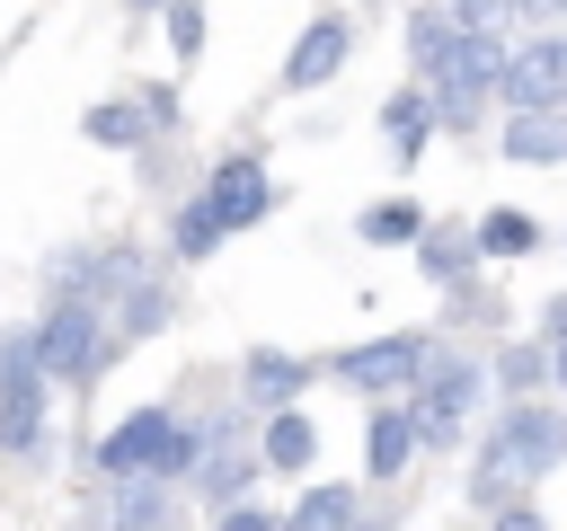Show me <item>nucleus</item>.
<instances>
[{
  "mask_svg": "<svg viewBox=\"0 0 567 531\" xmlns=\"http://www.w3.org/2000/svg\"><path fill=\"white\" fill-rule=\"evenodd\" d=\"M478 398H487V363H470V354H443V345H434V363H425V372H416V389L399 398V407H408V425H416V451H461V434H470Z\"/></svg>",
  "mask_w": 567,
  "mask_h": 531,
  "instance_id": "423d86ee",
  "label": "nucleus"
},
{
  "mask_svg": "<svg viewBox=\"0 0 567 531\" xmlns=\"http://www.w3.org/2000/svg\"><path fill=\"white\" fill-rule=\"evenodd\" d=\"M487 381H505L514 398H532V389L549 381V354H540V345H505V354L487 363Z\"/></svg>",
  "mask_w": 567,
  "mask_h": 531,
  "instance_id": "a878e982",
  "label": "nucleus"
},
{
  "mask_svg": "<svg viewBox=\"0 0 567 531\" xmlns=\"http://www.w3.org/2000/svg\"><path fill=\"white\" fill-rule=\"evenodd\" d=\"M496 159H514V168H558V159H567V115H505Z\"/></svg>",
  "mask_w": 567,
  "mask_h": 531,
  "instance_id": "412c9836",
  "label": "nucleus"
},
{
  "mask_svg": "<svg viewBox=\"0 0 567 531\" xmlns=\"http://www.w3.org/2000/svg\"><path fill=\"white\" fill-rule=\"evenodd\" d=\"M505 115H567V35H532L505 44V80H496Z\"/></svg>",
  "mask_w": 567,
  "mask_h": 531,
  "instance_id": "1a4fd4ad",
  "label": "nucleus"
},
{
  "mask_svg": "<svg viewBox=\"0 0 567 531\" xmlns=\"http://www.w3.org/2000/svg\"><path fill=\"white\" fill-rule=\"evenodd\" d=\"M124 9H151V18H159V0H124Z\"/></svg>",
  "mask_w": 567,
  "mask_h": 531,
  "instance_id": "c9c22d12",
  "label": "nucleus"
},
{
  "mask_svg": "<svg viewBox=\"0 0 567 531\" xmlns=\"http://www.w3.org/2000/svg\"><path fill=\"white\" fill-rule=\"evenodd\" d=\"M381 142H390L399 168L425 159V142H434V106H425V88H390V97H381Z\"/></svg>",
  "mask_w": 567,
  "mask_h": 531,
  "instance_id": "aec40b11",
  "label": "nucleus"
},
{
  "mask_svg": "<svg viewBox=\"0 0 567 531\" xmlns=\"http://www.w3.org/2000/svg\"><path fill=\"white\" fill-rule=\"evenodd\" d=\"M514 9H532V18H567V0H514Z\"/></svg>",
  "mask_w": 567,
  "mask_h": 531,
  "instance_id": "f704fd0d",
  "label": "nucleus"
},
{
  "mask_svg": "<svg viewBox=\"0 0 567 531\" xmlns=\"http://www.w3.org/2000/svg\"><path fill=\"white\" fill-rule=\"evenodd\" d=\"M354 513H363L354 478H310V487L275 513V531H354Z\"/></svg>",
  "mask_w": 567,
  "mask_h": 531,
  "instance_id": "6ab92c4d",
  "label": "nucleus"
},
{
  "mask_svg": "<svg viewBox=\"0 0 567 531\" xmlns=\"http://www.w3.org/2000/svg\"><path fill=\"white\" fill-rule=\"evenodd\" d=\"M470 248H478V257H532V248H540V221H532L523 204H496V212H478Z\"/></svg>",
  "mask_w": 567,
  "mask_h": 531,
  "instance_id": "b1692460",
  "label": "nucleus"
},
{
  "mask_svg": "<svg viewBox=\"0 0 567 531\" xmlns=\"http://www.w3.org/2000/svg\"><path fill=\"white\" fill-rule=\"evenodd\" d=\"M408 460H416V425H408V407H399V398H372V425H363V478L390 487V478H408Z\"/></svg>",
  "mask_w": 567,
  "mask_h": 531,
  "instance_id": "dca6fc26",
  "label": "nucleus"
},
{
  "mask_svg": "<svg viewBox=\"0 0 567 531\" xmlns=\"http://www.w3.org/2000/svg\"><path fill=\"white\" fill-rule=\"evenodd\" d=\"M106 327H115V345H151V336H168V327H177V283H168V266H151L142 283H124V292L106 301Z\"/></svg>",
  "mask_w": 567,
  "mask_h": 531,
  "instance_id": "4468645a",
  "label": "nucleus"
},
{
  "mask_svg": "<svg viewBox=\"0 0 567 531\" xmlns=\"http://www.w3.org/2000/svg\"><path fill=\"white\" fill-rule=\"evenodd\" d=\"M514 0H452V27H478V35H505Z\"/></svg>",
  "mask_w": 567,
  "mask_h": 531,
  "instance_id": "c85d7f7f",
  "label": "nucleus"
},
{
  "mask_svg": "<svg viewBox=\"0 0 567 531\" xmlns=\"http://www.w3.org/2000/svg\"><path fill=\"white\" fill-rule=\"evenodd\" d=\"M80 142H89V150H133V159H142L159 133H151L142 97L124 88V97H97V106H80Z\"/></svg>",
  "mask_w": 567,
  "mask_h": 531,
  "instance_id": "f3484780",
  "label": "nucleus"
},
{
  "mask_svg": "<svg viewBox=\"0 0 567 531\" xmlns=\"http://www.w3.org/2000/svg\"><path fill=\"white\" fill-rule=\"evenodd\" d=\"M354 531H399V513H354Z\"/></svg>",
  "mask_w": 567,
  "mask_h": 531,
  "instance_id": "473e14b6",
  "label": "nucleus"
},
{
  "mask_svg": "<svg viewBox=\"0 0 567 531\" xmlns=\"http://www.w3.org/2000/svg\"><path fill=\"white\" fill-rule=\"evenodd\" d=\"M133 97H142V115H151V133L168 142V133H186V97H177V80H133Z\"/></svg>",
  "mask_w": 567,
  "mask_h": 531,
  "instance_id": "cd10ccee",
  "label": "nucleus"
},
{
  "mask_svg": "<svg viewBox=\"0 0 567 531\" xmlns=\"http://www.w3.org/2000/svg\"><path fill=\"white\" fill-rule=\"evenodd\" d=\"M549 381H558V389H567V336H558V345H549Z\"/></svg>",
  "mask_w": 567,
  "mask_h": 531,
  "instance_id": "72a5a7b5",
  "label": "nucleus"
},
{
  "mask_svg": "<svg viewBox=\"0 0 567 531\" xmlns=\"http://www.w3.org/2000/svg\"><path fill=\"white\" fill-rule=\"evenodd\" d=\"M177 496H186V504H204V513H213V504H239V496H257V451H248V434H230V442H204Z\"/></svg>",
  "mask_w": 567,
  "mask_h": 531,
  "instance_id": "ddd939ff",
  "label": "nucleus"
},
{
  "mask_svg": "<svg viewBox=\"0 0 567 531\" xmlns=\"http://www.w3.org/2000/svg\"><path fill=\"white\" fill-rule=\"evenodd\" d=\"M416 230H425V212H416L408 195H381V204L354 212V239H363V248H416Z\"/></svg>",
  "mask_w": 567,
  "mask_h": 531,
  "instance_id": "5701e85b",
  "label": "nucleus"
},
{
  "mask_svg": "<svg viewBox=\"0 0 567 531\" xmlns=\"http://www.w3.org/2000/svg\"><path fill=\"white\" fill-rule=\"evenodd\" d=\"M159 35H168L177 71H195L204 62V0H159Z\"/></svg>",
  "mask_w": 567,
  "mask_h": 531,
  "instance_id": "393cba45",
  "label": "nucleus"
},
{
  "mask_svg": "<svg viewBox=\"0 0 567 531\" xmlns=\"http://www.w3.org/2000/svg\"><path fill=\"white\" fill-rule=\"evenodd\" d=\"M221 239H230L221 212H213L204 195H177V204H168V230H159V266H204Z\"/></svg>",
  "mask_w": 567,
  "mask_h": 531,
  "instance_id": "a211bd4d",
  "label": "nucleus"
},
{
  "mask_svg": "<svg viewBox=\"0 0 567 531\" xmlns=\"http://www.w3.org/2000/svg\"><path fill=\"white\" fill-rule=\"evenodd\" d=\"M443 44H452V9H416V18H408V62H416V71H434V62H443Z\"/></svg>",
  "mask_w": 567,
  "mask_h": 531,
  "instance_id": "bb28decb",
  "label": "nucleus"
},
{
  "mask_svg": "<svg viewBox=\"0 0 567 531\" xmlns=\"http://www.w3.org/2000/svg\"><path fill=\"white\" fill-rule=\"evenodd\" d=\"M346 62H354V18H346V9H319V18L292 35V53H284V71H275V88H284V97H310V88H328Z\"/></svg>",
  "mask_w": 567,
  "mask_h": 531,
  "instance_id": "9d476101",
  "label": "nucleus"
},
{
  "mask_svg": "<svg viewBox=\"0 0 567 531\" xmlns=\"http://www.w3.org/2000/svg\"><path fill=\"white\" fill-rule=\"evenodd\" d=\"M257 469H275V478H310V460H319V425L301 416V407H275V416H257Z\"/></svg>",
  "mask_w": 567,
  "mask_h": 531,
  "instance_id": "2eb2a0df",
  "label": "nucleus"
},
{
  "mask_svg": "<svg viewBox=\"0 0 567 531\" xmlns=\"http://www.w3.org/2000/svg\"><path fill=\"white\" fill-rule=\"evenodd\" d=\"M487 531H549V513L514 496V504H496V513H487Z\"/></svg>",
  "mask_w": 567,
  "mask_h": 531,
  "instance_id": "7c9ffc66",
  "label": "nucleus"
},
{
  "mask_svg": "<svg viewBox=\"0 0 567 531\" xmlns=\"http://www.w3.org/2000/svg\"><path fill=\"white\" fill-rule=\"evenodd\" d=\"M213 531H275V504L239 496V504H213Z\"/></svg>",
  "mask_w": 567,
  "mask_h": 531,
  "instance_id": "c756f323",
  "label": "nucleus"
},
{
  "mask_svg": "<svg viewBox=\"0 0 567 531\" xmlns=\"http://www.w3.org/2000/svg\"><path fill=\"white\" fill-rule=\"evenodd\" d=\"M416 266L443 283V292H470V266H478V248H470V230H416Z\"/></svg>",
  "mask_w": 567,
  "mask_h": 531,
  "instance_id": "4be33fe9",
  "label": "nucleus"
},
{
  "mask_svg": "<svg viewBox=\"0 0 567 531\" xmlns=\"http://www.w3.org/2000/svg\"><path fill=\"white\" fill-rule=\"evenodd\" d=\"M0 460L9 469H53V381L35 372V345H27V319L0 327Z\"/></svg>",
  "mask_w": 567,
  "mask_h": 531,
  "instance_id": "20e7f679",
  "label": "nucleus"
},
{
  "mask_svg": "<svg viewBox=\"0 0 567 531\" xmlns=\"http://www.w3.org/2000/svg\"><path fill=\"white\" fill-rule=\"evenodd\" d=\"M425 363H434V336H416V327H390V336H363V345L328 354L319 372H328V381H346V389H363V398H408Z\"/></svg>",
  "mask_w": 567,
  "mask_h": 531,
  "instance_id": "0eeeda50",
  "label": "nucleus"
},
{
  "mask_svg": "<svg viewBox=\"0 0 567 531\" xmlns=\"http://www.w3.org/2000/svg\"><path fill=\"white\" fill-rule=\"evenodd\" d=\"M195 416L177 407V398H142V407H124L106 434H89V451H80V469L89 478H168V487H186V469H195Z\"/></svg>",
  "mask_w": 567,
  "mask_h": 531,
  "instance_id": "f03ea898",
  "label": "nucleus"
},
{
  "mask_svg": "<svg viewBox=\"0 0 567 531\" xmlns=\"http://www.w3.org/2000/svg\"><path fill=\"white\" fill-rule=\"evenodd\" d=\"M177 531H186V522H177Z\"/></svg>",
  "mask_w": 567,
  "mask_h": 531,
  "instance_id": "e433bc0d",
  "label": "nucleus"
},
{
  "mask_svg": "<svg viewBox=\"0 0 567 531\" xmlns=\"http://www.w3.org/2000/svg\"><path fill=\"white\" fill-rule=\"evenodd\" d=\"M549 469H567V407H549V398H514V407L487 425V442H478L470 504L496 513V504H514V487H540Z\"/></svg>",
  "mask_w": 567,
  "mask_h": 531,
  "instance_id": "f257e3e1",
  "label": "nucleus"
},
{
  "mask_svg": "<svg viewBox=\"0 0 567 531\" xmlns=\"http://www.w3.org/2000/svg\"><path fill=\"white\" fill-rule=\"evenodd\" d=\"M159 257L151 248H133V239H53L44 257H35V283H44V301H115L124 283H142Z\"/></svg>",
  "mask_w": 567,
  "mask_h": 531,
  "instance_id": "39448f33",
  "label": "nucleus"
},
{
  "mask_svg": "<svg viewBox=\"0 0 567 531\" xmlns=\"http://www.w3.org/2000/svg\"><path fill=\"white\" fill-rule=\"evenodd\" d=\"M27 345H35V372L53 381V398H89L124 363V345H115V327H106L97 301H44L27 319Z\"/></svg>",
  "mask_w": 567,
  "mask_h": 531,
  "instance_id": "7ed1b4c3",
  "label": "nucleus"
},
{
  "mask_svg": "<svg viewBox=\"0 0 567 531\" xmlns=\"http://www.w3.org/2000/svg\"><path fill=\"white\" fill-rule=\"evenodd\" d=\"M540 336H549V345H558V336H567V292H558V301H549V310H540Z\"/></svg>",
  "mask_w": 567,
  "mask_h": 531,
  "instance_id": "2f4dec72",
  "label": "nucleus"
},
{
  "mask_svg": "<svg viewBox=\"0 0 567 531\" xmlns=\"http://www.w3.org/2000/svg\"><path fill=\"white\" fill-rule=\"evenodd\" d=\"M213 212H221V230H257L266 212H275V177H266V150H221L213 168H204V186H195Z\"/></svg>",
  "mask_w": 567,
  "mask_h": 531,
  "instance_id": "9b49d317",
  "label": "nucleus"
},
{
  "mask_svg": "<svg viewBox=\"0 0 567 531\" xmlns=\"http://www.w3.org/2000/svg\"><path fill=\"white\" fill-rule=\"evenodd\" d=\"M319 381V363H301L292 345H248L239 354V416H275V407H301V389Z\"/></svg>",
  "mask_w": 567,
  "mask_h": 531,
  "instance_id": "f8f14e48",
  "label": "nucleus"
},
{
  "mask_svg": "<svg viewBox=\"0 0 567 531\" xmlns=\"http://www.w3.org/2000/svg\"><path fill=\"white\" fill-rule=\"evenodd\" d=\"M186 496L168 478H97V496L80 504V531H177Z\"/></svg>",
  "mask_w": 567,
  "mask_h": 531,
  "instance_id": "6e6552de",
  "label": "nucleus"
}]
</instances>
